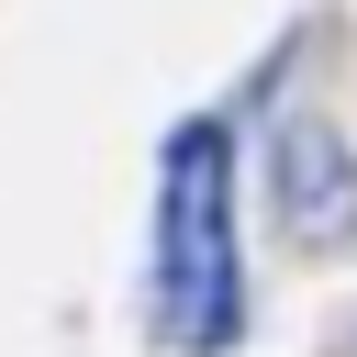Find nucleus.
<instances>
[{
    "mask_svg": "<svg viewBox=\"0 0 357 357\" xmlns=\"http://www.w3.org/2000/svg\"><path fill=\"white\" fill-rule=\"evenodd\" d=\"M156 335L178 357H223L245 335V268H234V134L201 112L167 134L156 178Z\"/></svg>",
    "mask_w": 357,
    "mask_h": 357,
    "instance_id": "f257e3e1",
    "label": "nucleus"
},
{
    "mask_svg": "<svg viewBox=\"0 0 357 357\" xmlns=\"http://www.w3.org/2000/svg\"><path fill=\"white\" fill-rule=\"evenodd\" d=\"M268 190H279L290 245H346V234H357V145H346L335 123H279Z\"/></svg>",
    "mask_w": 357,
    "mask_h": 357,
    "instance_id": "f03ea898",
    "label": "nucleus"
}]
</instances>
